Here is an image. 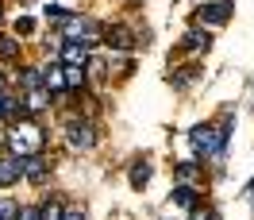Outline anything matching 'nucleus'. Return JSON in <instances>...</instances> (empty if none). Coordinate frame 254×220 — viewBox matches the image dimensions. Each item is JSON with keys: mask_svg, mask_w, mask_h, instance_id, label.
Returning <instances> with one entry per match:
<instances>
[{"mask_svg": "<svg viewBox=\"0 0 254 220\" xmlns=\"http://www.w3.org/2000/svg\"><path fill=\"white\" fill-rule=\"evenodd\" d=\"M23 178V158H0V189Z\"/></svg>", "mask_w": 254, "mask_h": 220, "instance_id": "5", "label": "nucleus"}, {"mask_svg": "<svg viewBox=\"0 0 254 220\" xmlns=\"http://www.w3.org/2000/svg\"><path fill=\"white\" fill-rule=\"evenodd\" d=\"M16 31H19V35H31V31H35V19H31V16H23V19L16 23Z\"/></svg>", "mask_w": 254, "mask_h": 220, "instance_id": "21", "label": "nucleus"}, {"mask_svg": "<svg viewBox=\"0 0 254 220\" xmlns=\"http://www.w3.org/2000/svg\"><path fill=\"white\" fill-rule=\"evenodd\" d=\"M65 35H69V43H85V47H93L96 39H100V27H96L93 19H69V23H65Z\"/></svg>", "mask_w": 254, "mask_h": 220, "instance_id": "3", "label": "nucleus"}, {"mask_svg": "<svg viewBox=\"0 0 254 220\" xmlns=\"http://www.w3.org/2000/svg\"><path fill=\"white\" fill-rule=\"evenodd\" d=\"M62 54H65V66H85L89 62V47H85V43H65Z\"/></svg>", "mask_w": 254, "mask_h": 220, "instance_id": "8", "label": "nucleus"}, {"mask_svg": "<svg viewBox=\"0 0 254 220\" xmlns=\"http://www.w3.org/2000/svg\"><path fill=\"white\" fill-rule=\"evenodd\" d=\"M43 89H47V93H50V89H65V66H62V70L50 66L47 74H43Z\"/></svg>", "mask_w": 254, "mask_h": 220, "instance_id": "9", "label": "nucleus"}, {"mask_svg": "<svg viewBox=\"0 0 254 220\" xmlns=\"http://www.w3.org/2000/svg\"><path fill=\"white\" fill-rule=\"evenodd\" d=\"M104 39H108V47H116V50H131V47H135V35L127 31L124 23L108 27V31H104Z\"/></svg>", "mask_w": 254, "mask_h": 220, "instance_id": "6", "label": "nucleus"}, {"mask_svg": "<svg viewBox=\"0 0 254 220\" xmlns=\"http://www.w3.org/2000/svg\"><path fill=\"white\" fill-rule=\"evenodd\" d=\"M227 16H231V4H227V0H223V4H208V8L196 12V19H204V23H223Z\"/></svg>", "mask_w": 254, "mask_h": 220, "instance_id": "7", "label": "nucleus"}, {"mask_svg": "<svg viewBox=\"0 0 254 220\" xmlns=\"http://www.w3.org/2000/svg\"><path fill=\"white\" fill-rule=\"evenodd\" d=\"M85 85V70L81 66H65V89H81Z\"/></svg>", "mask_w": 254, "mask_h": 220, "instance_id": "16", "label": "nucleus"}, {"mask_svg": "<svg viewBox=\"0 0 254 220\" xmlns=\"http://www.w3.org/2000/svg\"><path fill=\"white\" fill-rule=\"evenodd\" d=\"M16 97H8V93H0V120L4 124H16Z\"/></svg>", "mask_w": 254, "mask_h": 220, "instance_id": "12", "label": "nucleus"}, {"mask_svg": "<svg viewBox=\"0 0 254 220\" xmlns=\"http://www.w3.org/2000/svg\"><path fill=\"white\" fill-rule=\"evenodd\" d=\"M146 182H150V162H135V166H131V186L146 189Z\"/></svg>", "mask_w": 254, "mask_h": 220, "instance_id": "11", "label": "nucleus"}, {"mask_svg": "<svg viewBox=\"0 0 254 220\" xmlns=\"http://www.w3.org/2000/svg\"><path fill=\"white\" fill-rule=\"evenodd\" d=\"M43 143H47V135H43V127L31 124V120H19V124H12V131H8V147L16 151V158H39L43 155Z\"/></svg>", "mask_w": 254, "mask_h": 220, "instance_id": "2", "label": "nucleus"}, {"mask_svg": "<svg viewBox=\"0 0 254 220\" xmlns=\"http://www.w3.org/2000/svg\"><path fill=\"white\" fill-rule=\"evenodd\" d=\"M16 220H43V217H39V209H19Z\"/></svg>", "mask_w": 254, "mask_h": 220, "instance_id": "22", "label": "nucleus"}, {"mask_svg": "<svg viewBox=\"0 0 254 220\" xmlns=\"http://www.w3.org/2000/svg\"><path fill=\"white\" fill-rule=\"evenodd\" d=\"M19 205H12V201H0V220H16L19 213H16Z\"/></svg>", "mask_w": 254, "mask_h": 220, "instance_id": "20", "label": "nucleus"}, {"mask_svg": "<svg viewBox=\"0 0 254 220\" xmlns=\"http://www.w3.org/2000/svg\"><path fill=\"white\" fill-rule=\"evenodd\" d=\"M0 19H4V4H0Z\"/></svg>", "mask_w": 254, "mask_h": 220, "instance_id": "25", "label": "nucleus"}, {"mask_svg": "<svg viewBox=\"0 0 254 220\" xmlns=\"http://www.w3.org/2000/svg\"><path fill=\"white\" fill-rule=\"evenodd\" d=\"M170 201H174V205H181V209H192V205H196V193H192L189 186H174Z\"/></svg>", "mask_w": 254, "mask_h": 220, "instance_id": "10", "label": "nucleus"}, {"mask_svg": "<svg viewBox=\"0 0 254 220\" xmlns=\"http://www.w3.org/2000/svg\"><path fill=\"white\" fill-rule=\"evenodd\" d=\"M65 139H69V147H73V151H89V147L96 143V131H93V124L73 120V124L65 127Z\"/></svg>", "mask_w": 254, "mask_h": 220, "instance_id": "4", "label": "nucleus"}, {"mask_svg": "<svg viewBox=\"0 0 254 220\" xmlns=\"http://www.w3.org/2000/svg\"><path fill=\"white\" fill-rule=\"evenodd\" d=\"M62 213H65V209H58V205H43V209H39V217H43V220H62Z\"/></svg>", "mask_w": 254, "mask_h": 220, "instance_id": "19", "label": "nucleus"}, {"mask_svg": "<svg viewBox=\"0 0 254 220\" xmlns=\"http://www.w3.org/2000/svg\"><path fill=\"white\" fill-rule=\"evenodd\" d=\"M192 220H216V213H204V209H192Z\"/></svg>", "mask_w": 254, "mask_h": 220, "instance_id": "24", "label": "nucleus"}, {"mask_svg": "<svg viewBox=\"0 0 254 220\" xmlns=\"http://www.w3.org/2000/svg\"><path fill=\"white\" fill-rule=\"evenodd\" d=\"M19 54V43L12 35H0V62H8V58H16Z\"/></svg>", "mask_w": 254, "mask_h": 220, "instance_id": "15", "label": "nucleus"}, {"mask_svg": "<svg viewBox=\"0 0 254 220\" xmlns=\"http://www.w3.org/2000/svg\"><path fill=\"white\" fill-rule=\"evenodd\" d=\"M47 105H50V97L43 93V89H31V97H27V109L39 112V109H47Z\"/></svg>", "mask_w": 254, "mask_h": 220, "instance_id": "18", "label": "nucleus"}, {"mask_svg": "<svg viewBox=\"0 0 254 220\" xmlns=\"http://www.w3.org/2000/svg\"><path fill=\"white\" fill-rule=\"evenodd\" d=\"M62 220H85V213H81V209H65Z\"/></svg>", "mask_w": 254, "mask_h": 220, "instance_id": "23", "label": "nucleus"}, {"mask_svg": "<svg viewBox=\"0 0 254 220\" xmlns=\"http://www.w3.org/2000/svg\"><path fill=\"white\" fill-rule=\"evenodd\" d=\"M227 135H231V116H223L220 124H196L189 131V139L200 158H220L223 147H227Z\"/></svg>", "mask_w": 254, "mask_h": 220, "instance_id": "1", "label": "nucleus"}, {"mask_svg": "<svg viewBox=\"0 0 254 220\" xmlns=\"http://www.w3.org/2000/svg\"><path fill=\"white\" fill-rule=\"evenodd\" d=\"M177 182H181V186H192V182H200V170H196L192 162H181V166H177Z\"/></svg>", "mask_w": 254, "mask_h": 220, "instance_id": "14", "label": "nucleus"}, {"mask_svg": "<svg viewBox=\"0 0 254 220\" xmlns=\"http://www.w3.org/2000/svg\"><path fill=\"white\" fill-rule=\"evenodd\" d=\"M23 174H27L31 182H43V174H47V162H43V158H23Z\"/></svg>", "mask_w": 254, "mask_h": 220, "instance_id": "13", "label": "nucleus"}, {"mask_svg": "<svg viewBox=\"0 0 254 220\" xmlns=\"http://www.w3.org/2000/svg\"><path fill=\"white\" fill-rule=\"evenodd\" d=\"M185 50H208V35L204 31H189L185 35Z\"/></svg>", "mask_w": 254, "mask_h": 220, "instance_id": "17", "label": "nucleus"}]
</instances>
